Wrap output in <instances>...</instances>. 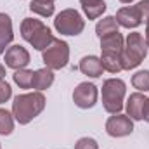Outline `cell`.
<instances>
[{
    "mask_svg": "<svg viewBox=\"0 0 149 149\" xmlns=\"http://www.w3.org/2000/svg\"><path fill=\"white\" fill-rule=\"evenodd\" d=\"M3 76H5V68L0 64V80H3Z\"/></svg>",
    "mask_w": 149,
    "mask_h": 149,
    "instance_id": "f1b7e54d",
    "label": "cell"
},
{
    "mask_svg": "<svg viewBox=\"0 0 149 149\" xmlns=\"http://www.w3.org/2000/svg\"><path fill=\"white\" fill-rule=\"evenodd\" d=\"M12 38H14V33H12L10 16L5 12H0V54H5Z\"/></svg>",
    "mask_w": 149,
    "mask_h": 149,
    "instance_id": "8fae6325",
    "label": "cell"
},
{
    "mask_svg": "<svg viewBox=\"0 0 149 149\" xmlns=\"http://www.w3.org/2000/svg\"><path fill=\"white\" fill-rule=\"evenodd\" d=\"M132 85L139 92H148L149 90V70H141L132 76Z\"/></svg>",
    "mask_w": 149,
    "mask_h": 149,
    "instance_id": "44dd1931",
    "label": "cell"
},
{
    "mask_svg": "<svg viewBox=\"0 0 149 149\" xmlns=\"http://www.w3.org/2000/svg\"><path fill=\"white\" fill-rule=\"evenodd\" d=\"M80 71L90 78H99L104 68H102V63H101V57L97 56H85L81 61H80Z\"/></svg>",
    "mask_w": 149,
    "mask_h": 149,
    "instance_id": "7c38bea8",
    "label": "cell"
},
{
    "mask_svg": "<svg viewBox=\"0 0 149 149\" xmlns=\"http://www.w3.org/2000/svg\"><path fill=\"white\" fill-rule=\"evenodd\" d=\"M125 47V40L121 37L120 31L111 33V35H106V37L101 38V50L102 52H114V54H121Z\"/></svg>",
    "mask_w": 149,
    "mask_h": 149,
    "instance_id": "5bb4252c",
    "label": "cell"
},
{
    "mask_svg": "<svg viewBox=\"0 0 149 149\" xmlns=\"http://www.w3.org/2000/svg\"><path fill=\"white\" fill-rule=\"evenodd\" d=\"M144 102H146V97L144 94L141 92H135V94H130L128 101H127V116L132 118V120H142V109H144Z\"/></svg>",
    "mask_w": 149,
    "mask_h": 149,
    "instance_id": "4fadbf2b",
    "label": "cell"
},
{
    "mask_svg": "<svg viewBox=\"0 0 149 149\" xmlns=\"http://www.w3.org/2000/svg\"><path fill=\"white\" fill-rule=\"evenodd\" d=\"M3 61L5 66L12 68V70H24L30 64V52L23 47V45H12L5 50L3 54Z\"/></svg>",
    "mask_w": 149,
    "mask_h": 149,
    "instance_id": "ba28073f",
    "label": "cell"
},
{
    "mask_svg": "<svg viewBox=\"0 0 149 149\" xmlns=\"http://www.w3.org/2000/svg\"><path fill=\"white\" fill-rule=\"evenodd\" d=\"M114 19H116V23L120 24V26H123V28H137L142 21H141V16H139V10H137V7L135 5H132V7H121L118 12H116V16H114Z\"/></svg>",
    "mask_w": 149,
    "mask_h": 149,
    "instance_id": "30bf717a",
    "label": "cell"
},
{
    "mask_svg": "<svg viewBox=\"0 0 149 149\" xmlns=\"http://www.w3.org/2000/svg\"><path fill=\"white\" fill-rule=\"evenodd\" d=\"M14 130V116L7 109H0V135H9Z\"/></svg>",
    "mask_w": 149,
    "mask_h": 149,
    "instance_id": "7402d4cb",
    "label": "cell"
},
{
    "mask_svg": "<svg viewBox=\"0 0 149 149\" xmlns=\"http://www.w3.org/2000/svg\"><path fill=\"white\" fill-rule=\"evenodd\" d=\"M120 61H121V70H134V68H137L141 64V61L137 57H134L130 52H127L125 49L120 54Z\"/></svg>",
    "mask_w": 149,
    "mask_h": 149,
    "instance_id": "603a6c76",
    "label": "cell"
},
{
    "mask_svg": "<svg viewBox=\"0 0 149 149\" xmlns=\"http://www.w3.org/2000/svg\"><path fill=\"white\" fill-rule=\"evenodd\" d=\"M118 23H116V19H114V16H106V17H102L97 24H95V33H97V37L102 38L106 37V35H111V33H116L118 31Z\"/></svg>",
    "mask_w": 149,
    "mask_h": 149,
    "instance_id": "e0dca14e",
    "label": "cell"
},
{
    "mask_svg": "<svg viewBox=\"0 0 149 149\" xmlns=\"http://www.w3.org/2000/svg\"><path fill=\"white\" fill-rule=\"evenodd\" d=\"M54 28L61 33V35H70V37H76L83 31L85 28V21L80 16L78 10L74 9H64L61 10L56 19H54Z\"/></svg>",
    "mask_w": 149,
    "mask_h": 149,
    "instance_id": "5b68a950",
    "label": "cell"
},
{
    "mask_svg": "<svg viewBox=\"0 0 149 149\" xmlns=\"http://www.w3.org/2000/svg\"><path fill=\"white\" fill-rule=\"evenodd\" d=\"M81 9L88 19H97L104 14L106 10V2L104 0H80Z\"/></svg>",
    "mask_w": 149,
    "mask_h": 149,
    "instance_id": "9a60e30c",
    "label": "cell"
},
{
    "mask_svg": "<svg viewBox=\"0 0 149 149\" xmlns=\"http://www.w3.org/2000/svg\"><path fill=\"white\" fill-rule=\"evenodd\" d=\"M45 109V95L42 92H30L14 97L12 116L19 125H28Z\"/></svg>",
    "mask_w": 149,
    "mask_h": 149,
    "instance_id": "6da1fadb",
    "label": "cell"
},
{
    "mask_svg": "<svg viewBox=\"0 0 149 149\" xmlns=\"http://www.w3.org/2000/svg\"><path fill=\"white\" fill-rule=\"evenodd\" d=\"M121 3H130V2H134V0H120Z\"/></svg>",
    "mask_w": 149,
    "mask_h": 149,
    "instance_id": "f546056e",
    "label": "cell"
},
{
    "mask_svg": "<svg viewBox=\"0 0 149 149\" xmlns=\"http://www.w3.org/2000/svg\"><path fill=\"white\" fill-rule=\"evenodd\" d=\"M101 63H102V68H104L106 71H109V73H118V71H121L120 54H114V52H102Z\"/></svg>",
    "mask_w": 149,
    "mask_h": 149,
    "instance_id": "ac0fdd59",
    "label": "cell"
},
{
    "mask_svg": "<svg viewBox=\"0 0 149 149\" xmlns=\"http://www.w3.org/2000/svg\"><path fill=\"white\" fill-rule=\"evenodd\" d=\"M106 132L111 137H125L134 132V120L128 118L127 114H114L106 121Z\"/></svg>",
    "mask_w": 149,
    "mask_h": 149,
    "instance_id": "52a82bcc",
    "label": "cell"
},
{
    "mask_svg": "<svg viewBox=\"0 0 149 149\" xmlns=\"http://www.w3.org/2000/svg\"><path fill=\"white\" fill-rule=\"evenodd\" d=\"M142 120H146L149 123V97H146V102H144V109H142Z\"/></svg>",
    "mask_w": 149,
    "mask_h": 149,
    "instance_id": "4316f807",
    "label": "cell"
},
{
    "mask_svg": "<svg viewBox=\"0 0 149 149\" xmlns=\"http://www.w3.org/2000/svg\"><path fill=\"white\" fill-rule=\"evenodd\" d=\"M10 95H12V88H10V85H9L5 80H0V104L7 102V101L10 99Z\"/></svg>",
    "mask_w": 149,
    "mask_h": 149,
    "instance_id": "d4e9b609",
    "label": "cell"
},
{
    "mask_svg": "<svg viewBox=\"0 0 149 149\" xmlns=\"http://www.w3.org/2000/svg\"><path fill=\"white\" fill-rule=\"evenodd\" d=\"M127 85L120 78H109L102 83V106L111 114H118L123 109Z\"/></svg>",
    "mask_w": 149,
    "mask_h": 149,
    "instance_id": "3957f363",
    "label": "cell"
},
{
    "mask_svg": "<svg viewBox=\"0 0 149 149\" xmlns=\"http://www.w3.org/2000/svg\"><path fill=\"white\" fill-rule=\"evenodd\" d=\"M74 149H99V144L92 137H81V139L76 141Z\"/></svg>",
    "mask_w": 149,
    "mask_h": 149,
    "instance_id": "cb8c5ba5",
    "label": "cell"
},
{
    "mask_svg": "<svg viewBox=\"0 0 149 149\" xmlns=\"http://www.w3.org/2000/svg\"><path fill=\"white\" fill-rule=\"evenodd\" d=\"M146 43H148V49H149V19L146 21Z\"/></svg>",
    "mask_w": 149,
    "mask_h": 149,
    "instance_id": "83f0119b",
    "label": "cell"
},
{
    "mask_svg": "<svg viewBox=\"0 0 149 149\" xmlns=\"http://www.w3.org/2000/svg\"><path fill=\"white\" fill-rule=\"evenodd\" d=\"M137 10H139V16H141V21H148L149 19V0H141L137 5Z\"/></svg>",
    "mask_w": 149,
    "mask_h": 149,
    "instance_id": "484cf974",
    "label": "cell"
},
{
    "mask_svg": "<svg viewBox=\"0 0 149 149\" xmlns=\"http://www.w3.org/2000/svg\"><path fill=\"white\" fill-rule=\"evenodd\" d=\"M42 59L49 70H63L70 61V45L61 38H54L52 43L43 50Z\"/></svg>",
    "mask_w": 149,
    "mask_h": 149,
    "instance_id": "277c9868",
    "label": "cell"
},
{
    "mask_svg": "<svg viewBox=\"0 0 149 149\" xmlns=\"http://www.w3.org/2000/svg\"><path fill=\"white\" fill-rule=\"evenodd\" d=\"M33 76H35V71L26 70V68L24 70H17L12 74V78L19 85V88H33Z\"/></svg>",
    "mask_w": 149,
    "mask_h": 149,
    "instance_id": "ffe728a7",
    "label": "cell"
},
{
    "mask_svg": "<svg viewBox=\"0 0 149 149\" xmlns=\"http://www.w3.org/2000/svg\"><path fill=\"white\" fill-rule=\"evenodd\" d=\"M97 95H99V90L94 83H88V81H81L76 85V88L73 90V102L81 108V109H88V108H94L95 102H97Z\"/></svg>",
    "mask_w": 149,
    "mask_h": 149,
    "instance_id": "8992f818",
    "label": "cell"
},
{
    "mask_svg": "<svg viewBox=\"0 0 149 149\" xmlns=\"http://www.w3.org/2000/svg\"><path fill=\"white\" fill-rule=\"evenodd\" d=\"M52 83H54V73H52V70L42 68V70H37V71H35V76H33V88H37L38 92H40V90H47Z\"/></svg>",
    "mask_w": 149,
    "mask_h": 149,
    "instance_id": "2e32d148",
    "label": "cell"
},
{
    "mask_svg": "<svg viewBox=\"0 0 149 149\" xmlns=\"http://www.w3.org/2000/svg\"><path fill=\"white\" fill-rule=\"evenodd\" d=\"M47 2H54V0H47Z\"/></svg>",
    "mask_w": 149,
    "mask_h": 149,
    "instance_id": "4dcf8cb0",
    "label": "cell"
},
{
    "mask_svg": "<svg viewBox=\"0 0 149 149\" xmlns=\"http://www.w3.org/2000/svg\"><path fill=\"white\" fill-rule=\"evenodd\" d=\"M30 10L35 12L42 17H50L54 14V2H47V0H31L30 3Z\"/></svg>",
    "mask_w": 149,
    "mask_h": 149,
    "instance_id": "d6986e66",
    "label": "cell"
},
{
    "mask_svg": "<svg viewBox=\"0 0 149 149\" xmlns=\"http://www.w3.org/2000/svg\"><path fill=\"white\" fill-rule=\"evenodd\" d=\"M0 149H2V146H0Z\"/></svg>",
    "mask_w": 149,
    "mask_h": 149,
    "instance_id": "1f68e13d",
    "label": "cell"
},
{
    "mask_svg": "<svg viewBox=\"0 0 149 149\" xmlns=\"http://www.w3.org/2000/svg\"><path fill=\"white\" fill-rule=\"evenodd\" d=\"M123 49H125L127 52H130L134 57H137L141 63H142V61L146 59V56H148V43H146V38L142 37L141 33H137V31L128 33Z\"/></svg>",
    "mask_w": 149,
    "mask_h": 149,
    "instance_id": "9c48e42d",
    "label": "cell"
},
{
    "mask_svg": "<svg viewBox=\"0 0 149 149\" xmlns=\"http://www.w3.org/2000/svg\"><path fill=\"white\" fill-rule=\"evenodd\" d=\"M21 37L24 38L35 50H45L50 43H52V33L50 30L40 21L33 17H24L21 23Z\"/></svg>",
    "mask_w": 149,
    "mask_h": 149,
    "instance_id": "7a4b0ae2",
    "label": "cell"
}]
</instances>
